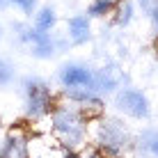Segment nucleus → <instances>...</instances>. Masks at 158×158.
I'll list each match as a JSON object with an SVG mask.
<instances>
[{"mask_svg":"<svg viewBox=\"0 0 158 158\" xmlns=\"http://www.w3.org/2000/svg\"><path fill=\"white\" fill-rule=\"evenodd\" d=\"M51 124L55 140L67 151H80L87 142V119L76 106H53Z\"/></svg>","mask_w":158,"mask_h":158,"instance_id":"obj_1","label":"nucleus"},{"mask_svg":"<svg viewBox=\"0 0 158 158\" xmlns=\"http://www.w3.org/2000/svg\"><path fill=\"white\" fill-rule=\"evenodd\" d=\"M25 87V112L30 119H41L51 115L53 110V94L51 87L39 78H28L23 83Z\"/></svg>","mask_w":158,"mask_h":158,"instance_id":"obj_2","label":"nucleus"},{"mask_svg":"<svg viewBox=\"0 0 158 158\" xmlns=\"http://www.w3.org/2000/svg\"><path fill=\"white\" fill-rule=\"evenodd\" d=\"M96 142L101 144L103 156L106 154H119L128 144V133L119 122H103L96 131Z\"/></svg>","mask_w":158,"mask_h":158,"instance_id":"obj_3","label":"nucleus"},{"mask_svg":"<svg viewBox=\"0 0 158 158\" xmlns=\"http://www.w3.org/2000/svg\"><path fill=\"white\" fill-rule=\"evenodd\" d=\"M94 71L85 64H64L60 69V83L64 89H92Z\"/></svg>","mask_w":158,"mask_h":158,"instance_id":"obj_4","label":"nucleus"},{"mask_svg":"<svg viewBox=\"0 0 158 158\" xmlns=\"http://www.w3.org/2000/svg\"><path fill=\"white\" fill-rule=\"evenodd\" d=\"M117 108L135 119H144L149 115V101L140 89H122L117 94Z\"/></svg>","mask_w":158,"mask_h":158,"instance_id":"obj_5","label":"nucleus"},{"mask_svg":"<svg viewBox=\"0 0 158 158\" xmlns=\"http://www.w3.org/2000/svg\"><path fill=\"white\" fill-rule=\"evenodd\" d=\"M21 39L28 44L30 53L35 57H51L55 53V44H53L51 35L48 32H39V30H32V28H23L21 32Z\"/></svg>","mask_w":158,"mask_h":158,"instance_id":"obj_6","label":"nucleus"},{"mask_svg":"<svg viewBox=\"0 0 158 158\" xmlns=\"http://www.w3.org/2000/svg\"><path fill=\"white\" fill-rule=\"evenodd\" d=\"M0 158H30V138L25 135V131L16 128L7 135L0 149Z\"/></svg>","mask_w":158,"mask_h":158,"instance_id":"obj_7","label":"nucleus"},{"mask_svg":"<svg viewBox=\"0 0 158 158\" xmlns=\"http://www.w3.org/2000/svg\"><path fill=\"white\" fill-rule=\"evenodd\" d=\"M30 158H67V149L57 140H30Z\"/></svg>","mask_w":158,"mask_h":158,"instance_id":"obj_8","label":"nucleus"},{"mask_svg":"<svg viewBox=\"0 0 158 158\" xmlns=\"http://www.w3.org/2000/svg\"><path fill=\"white\" fill-rule=\"evenodd\" d=\"M67 35L73 44H85L89 39V19L83 16V14L71 16L69 23H67Z\"/></svg>","mask_w":158,"mask_h":158,"instance_id":"obj_9","label":"nucleus"},{"mask_svg":"<svg viewBox=\"0 0 158 158\" xmlns=\"http://www.w3.org/2000/svg\"><path fill=\"white\" fill-rule=\"evenodd\" d=\"M119 83V76L112 67H103L99 71H94V80H92V89L94 92H110L115 89Z\"/></svg>","mask_w":158,"mask_h":158,"instance_id":"obj_10","label":"nucleus"},{"mask_svg":"<svg viewBox=\"0 0 158 158\" xmlns=\"http://www.w3.org/2000/svg\"><path fill=\"white\" fill-rule=\"evenodd\" d=\"M55 21H57L55 9H51V7H41V9H39V14L35 16V28L39 30V32H51V30H53V25H55Z\"/></svg>","mask_w":158,"mask_h":158,"instance_id":"obj_11","label":"nucleus"},{"mask_svg":"<svg viewBox=\"0 0 158 158\" xmlns=\"http://www.w3.org/2000/svg\"><path fill=\"white\" fill-rule=\"evenodd\" d=\"M142 147L151 158H158V131H149L142 135Z\"/></svg>","mask_w":158,"mask_h":158,"instance_id":"obj_12","label":"nucleus"},{"mask_svg":"<svg viewBox=\"0 0 158 158\" xmlns=\"http://www.w3.org/2000/svg\"><path fill=\"white\" fill-rule=\"evenodd\" d=\"M112 7H115L112 0H94L89 7V16H106L112 12Z\"/></svg>","mask_w":158,"mask_h":158,"instance_id":"obj_13","label":"nucleus"},{"mask_svg":"<svg viewBox=\"0 0 158 158\" xmlns=\"http://www.w3.org/2000/svg\"><path fill=\"white\" fill-rule=\"evenodd\" d=\"M12 78H14V69H12V64H9L7 60L0 57V87L9 85V83H12Z\"/></svg>","mask_w":158,"mask_h":158,"instance_id":"obj_14","label":"nucleus"},{"mask_svg":"<svg viewBox=\"0 0 158 158\" xmlns=\"http://www.w3.org/2000/svg\"><path fill=\"white\" fill-rule=\"evenodd\" d=\"M131 14H133V7H131V2H126L124 0V5L119 7V16H117V23H124L126 25L128 21H131Z\"/></svg>","mask_w":158,"mask_h":158,"instance_id":"obj_15","label":"nucleus"},{"mask_svg":"<svg viewBox=\"0 0 158 158\" xmlns=\"http://www.w3.org/2000/svg\"><path fill=\"white\" fill-rule=\"evenodd\" d=\"M9 2H14L16 7L21 9V12H25V14H32V9H35L37 0H9Z\"/></svg>","mask_w":158,"mask_h":158,"instance_id":"obj_16","label":"nucleus"},{"mask_svg":"<svg viewBox=\"0 0 158 158\" xmlns=\"http://www.w3.org/2000/svg\"><path fill=\"white\" fill-rule=\"evenodd\" d=\"M78 158H106V156H103V154H99V151H92V149H87V151L83 149Z\"/></svg>","mask_w":158,"mask_h":158,"instance_id":"obj_17","label":"nucleus"},{"mask_svg":"<svg viewBox=\"0 0 158 158\" xmlns=\"http://www.w3.org/2000/svg\"><path fill=\"white\" fill-rule=\"evenodd\" d=\"M151 21H154V28L158 32V5H156V7H151Z\"/></svg>","mask_w":158,"mask_h":158,"instance_id":"obj_18","label":"nucleus"},{"mask_svg":"<svg viewBox=\"0 0 158 158\" xmlns=\"http://www.w3.org/2000/svg\"><path fill=\"white\" fill-rule=\"evenodd\" d=\"M9 2V0H0V7H5V5H7Z\"/></svg>","mask_w":158,"mask_h":158,"instance_id":"obj_19","label":"nucleus"},{"mask_svg":"<svg viewBox=\"0 0 158 158\" xmlns=\"http://www.w3.org/2000/svg\"><path fill=\"white\" fill-rule=\"evenodd\" d=\"M0 37H2V28H0Z\"/></svg>","mask_w":158,"mask_h":158,"instance_id":"obj_20","label":"nucleus"}]
</instances>
